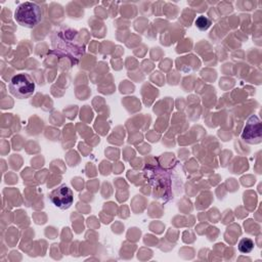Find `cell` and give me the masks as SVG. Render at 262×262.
I'll use <instances>...</instances> for the list:
<instances>
[{
  "instance_id": "5",
  "label": "cell",
  "mask_w": 262,
  "mask_h": 262,
  "mask_svg": "<svg viewBox=\"0 0 262 262\" xmlns=\"http://www.w3.org/2000/svg\"><path fill=\"white\" fill-rule=\"evenodd\" d=\"M254 249V242L249 237H244L238 243V251L243 254H249Z\"/></svg>"
},
{
  "instance_id": "3",
  "label": "cell",
  "mask_w": 262,
  "mask_h": 262,
  "mask_svg": "<svg viewBox=\"0 0 262 262\" xmlns=\"http://www.w3.org/2000/svg\"><path fill=\"white\" fill-rule=\"evenodd\" d=\"M49 199L55 207L61 210H66L72 206L74 201V195L71 188L62 184L50 192Z\"/></svg>"
},
{
  "instance_id": "2",
  "label": "cell",
  "mask_w": 262,
  "mask_h": 262,
  "mask_svg": "<svg viewBox=\"0 0 262 262\" xmlns=\"http://www.w3.org/2000/svg\"><path fill=\"white\" fill-rule=\"evenodd\" d=\"M9 92L16 98L24 99L30 97L35 91V83L27 74L20 73L13 76L8 84Z\"/></svg>"
},
{
  "instance_id": "4",
  "label": "cell",
  "mask_w": 262,
  "mask_h": 262,
  "mask_svg": "<svg viewBox=\"0 0 262 262\" xmlns=\"http://www.w3.org/2000/svg\"><path fill=\"white\" fill-rule=\"evenodd\" d=\"M261 122L258 117L256 116H251L246 123V126L244 128V131L242 133L243 139L252 144L259 143L261 141V136H262V131H261Z\"/></svg>"
},
{
  "instance_id": "6",
  "label": "cell",
  "mask_w": 262,
  "mask_h": 262,
  "mask_svg": "<svg viewBox=\"0 0 262 262\" xmlns=\"http://www.w3.org/2000/svg\"><path fill=\"white\" fill-rule=\"evenodd\" d=\"M195 26L198 27L199 30L205 31L211 26V20L209 18H207L206 16L201 15L195 19Z\"/></svg>"
},
{
  "instance_id": "1",
  "label": "cell",
  "mask_w": 262,
  "mask_h": 262,
  "mask_svg": "<svg viewBox=\"0 0 262 262\" xmlns=\"http://www.w3.org/2000/svg\"><path fill=\"white\" fill-rule=\"evenodd\" d=\"M43 17L41 7L35 2H23L14 11L15 21L25 28L36 27Z\"/></svg>"
}]
</instances>
